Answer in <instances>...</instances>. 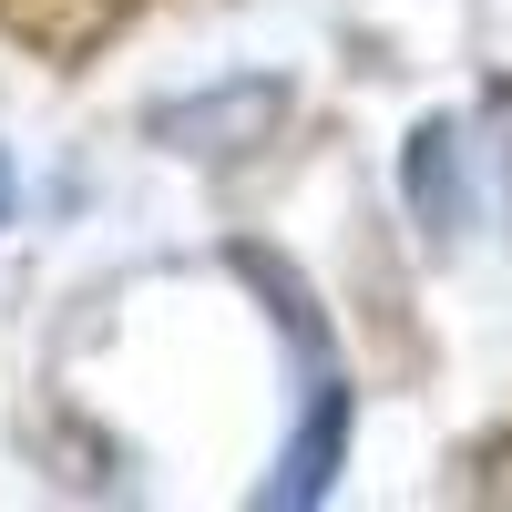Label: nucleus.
<instances>
[{
  "label": "nucleus",
  "mask_w": 512,
  "mask_h": 512,
  "mask_svg": "<svg viewBox=\"0 0 512 512\" xmlns=\"http://www.w3.org/2000/svg\"><path fill=\"white\" fill-rule=\"evenodd\" d=\"M287 72H226V82H205V93H175V103H154L144 113V144H164L175 164H246V154H267L287 134Z\"/></svg>",
  "instance_id": "f257e3e1"
},
{
  "label": "nucleus",
  "mask_w": 512,
  "mask_h": 512,
  "mask_svg": "<svg viewBox=\"0 0 512 512\" xmlns=\"http://www.w3.org/2000/svg\"><path fill=\"white\" fill-rule=\"evenodd\" d=\"M349 431H359V390H349V369H308V400H297L287 420V441H277V472L256 482V502L267 512H308L338 492V472H349Z\"/></svg>",
  "instance_id": "f03ea898"
},
{
  "label": "nucleus",
  "mask_w": 512,
  "mask_h": 512,
  "mask_svg": "<svg viewBox=\"0 0 512 512\" xmlns=\"http://www.w3.org/2000/svg\"><path fill=\"white\" fill-rule=\"evenodd\" d=\"M472 164H482V144L461 134L451 113H420L410 123V144H400V205H410V226L431 236V246H461L472 236Z\"/></svg>",
  "instance_id": "7ed1b4c3"
},
{
  "label": "nucleus",
  "mask_w": 512,
  "mask_h": 512,
  "mask_svg": "<svg viewBox=\"0 0 512 512\" xmlns=\"http://www.w3.org/2000/svg\"><path fill=\"white\" fill-rule=\"evenodd\" d=\"M482 164H492V195L512 216V82H482Z\"/></svg>",
  "instance_id": "20e7f679"
},
{
  "label": "nucleus",
  "mask_w": 512,
  "mask_h": 512,
  "mask_svg": "<svg viewBox=\"0 0 512 512\" xmlns=\"http://www.w3.org/2000/svg\"><path fill=\"white\" fill-rule=\"evenodd\" d=\"M0 226H11V154H0Z\"/></svg>",
  "instance_id": "39448f33"
}]
</instances>
